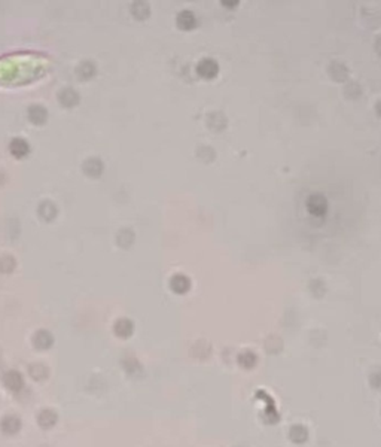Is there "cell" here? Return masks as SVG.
Instances as JSON below:
<instances>
[{
    "instance_id": "obj_1",
    "label": "cell",
    "mask_w": 381,
    "mask_h": 447,
    "mask_svg": "<svg viewBox=\"0 0 381 447\" xmlns=\"http://www.w3.org/2000/svg\"><path fill=\"white\" fill-rule=\"evenodd\" d=\"M217 69H219V67H217V64H216L214 60L204 58V60L198 64L196 72H198L199 76H202V78H214L216 73H217Z\"/></svg>"
},
{
    "instance_id": "obj_2",
    "label": "cell",
    "mask_w": 381,
    "mask_h": 447,
    "mask_svg": "<svg viewBox=\"0 0 381 447\" xmlns=\"http://www.w3.org/2000/svg\"><path fill=\"white\" fill-rule=\"evenodd\" d=\"M308 209L311 214L314 215H322L326 211V203L322 197H311V200L308 202Z\"/></svg>"
},
{
    "instance_id": "obj_3",
    "label": "cell",
    "mask_w": 381,
    "mask_h": 447,
    "mask_svg": "<svg viewBox=\"0 0 381 447\" xmlns=\"http://www.w3.org/2000/svg\"><path fill=\"white\" fill-rule=\"evenodd\" d=\"M178 24L181 25V28H192L193 25H195V16L192 15V12H188V10H185V12H182L181 15H179V18H178Z\"/></svg>"
},
{
    "instance_id": "obj_4",
    "label": "cell",
    "mask_w": 381,
    "mask_h": 447,
    "mask_svg": "<svg viewBox=\"0 0 381 447\" xmlns=\"http://www.w3.org/2000/svg\"><path fill=\"white\" fill-rule=\"evenodd\" d=\"M27 143L21 139H16L10 143V152L15 155V157H22L24 154H27Z\"/></svg>"
}]
</instances>
